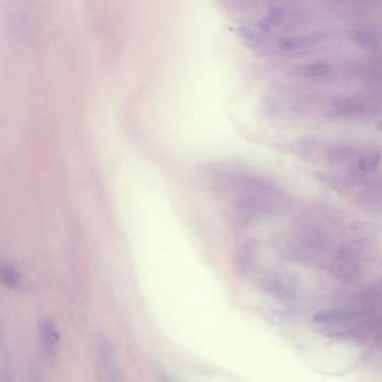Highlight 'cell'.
Instances as JSON below:
<instances>
[{
    "label": "cell",
    "instance_id": "1",
    "mask_svg": "<svg viewBox=\"0 0 382 382\" xmlns=\"http://www.w3.org/2000/svg\"><path fill=\"white\" fill-rule=\"evenodd\" d=\"M288 255L341 283L353 284L364 274L359 242L338 220L322 212H308L291 222L285 233Z\"/></svg>",
    "mask_w": 382,
    "mask_h": 382
},
{
    "label": "cell",
    "instance_id": "2",
    "mask_svg": "<svg viewBox=\"0 0 382 382\" xmlns=\"http://www.w3.org/2000/svg\"><path fill=\"white\" fill-rule=\"evenodd\" d=\"M303 156L317 162L324 171L316 173L322 183L357 208L381 209L380 150L374 145L305 144Z\"/></svg>",
    "mask_w": 382,
    "mask_h": 382
},
{
    "label": "cell",
    "instance_id": "3",
    "mask_svg": "<svg viewBox=\"0 0 382 382\" xmlns=\"http://www.w3.org/2000/svg\"><path fill=\"white\" fill-rule=\"evenodd\" d=\"M211 194L231 219L240 225L278 216L291 199L272 180L236 165H213L203 172Z\"/></svg>",
    "mask_w": 382,
    "mask_h": 382
},
{
    "label": "cell",
    "instance_id": "4",
    "mask_svg": "<svg viewBox=\"0 0 382 382\" xmlns=\"http://www.w3.org/2000/svg\"><path fill=\"white\" fill-rule=\"evenodd\" d=\"M320 334L353 343L379 344L381 308L379 284L372 286L355 303L322 310L313 316Z\"/></svg>",
    "mask_w": 382,
    "mask_h": 382
},
{
    "label": "cell",
    "instance_id": "5",
    "mask_svg": "<svg viewBox=\"0 0 382 382\" xmlns=\"http://www.w3.org/2000/svg\"><path fill=\"white\" fill-rule=\"evenodd\" d=\"M327 37L325 33L308 34V35H298V37H286L278 41V48L284 52H294L302 48H310L324 41Z\"/></svg>",
    "mask_w": 382,
    "mask_h": 382
},
{
    "label": "cell",
    "instance_id": "6",
    "mask_svg": "<svg viewBox=\"0 0 382 382\" xmlns=\"http://www.w3.org/2000/svg\"><path fill=\"white\" fill-rule=\"evenodd\" d=\"M333 71H334L333 64L325 61H317L294 67L291 74L299 78L319 79L332 74Z\"/></svg>",
    "mask_w": 382,
    "mask_h": 382
},
{
    "label": "cell",
    "instance_id": "7",
    "mask_svg": "<svg viewBox=\"0 0 382 382\" xmlns=\"http://www.w3.org/2000/svg\"><path fill=\"white\" fill-rule=\"evenodd\" d=\"M39 333H41V343H42L43 353L45 357H51L55 353L56 346L58 343V329L53 322L46 321L43 322L39 327Z\"/></svg>",
    "mask_w": 382,
    "mask_h": 382
},
{
    "label": "cell",
    "instance_id": "8",
    "mask_svg": "<svg viewBox=\"0 0 382 382\" xmlns=\"http://www.w3.org/2000/svg\"><path fill=\"white\" fill-rule=\"evenodd\" d=\"M0 282H3L4 285L15 289L22 287V285L20 274L14 268L5 265L0 266Z\"/></svg>",
    "mask_w": 382,
    "mask_h": 382
}]
</instances>
